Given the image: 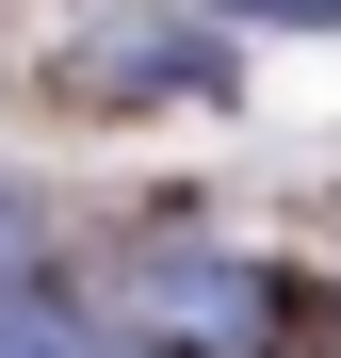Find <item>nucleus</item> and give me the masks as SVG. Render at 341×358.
<instances>
[{
	"instance_id": "nucleus-1",
	"label": "nucleus",
	"mask_w": 341,
	"mask_h": 358,
	"mask_svg": "<svg viewBox=\"0 0 341 358\" xmlns=\"http://www.w3.org/2000/svg\"><path fill=\"white\" fill-rule=\"evenodd\" d=\"M244 293H260V277H162V326H179V342H260Z\"/></svg>"
},
{
	"instance_id": "nucleus-2",
	"label": "nucleus",
	"mask_w": 341,
	"mask_h": 358,
	"mask_svg": "<svg viewBox=\"0 0 341 358\" xmlns=\"http://www.w3.org/2000/svg\"><path fill=\"white\" fill-rule=\"evenodd\" d=\"M244 17H341V0H244Z\"/></svg>"
},
{
	"instance_id": "nucleus-3",
	"label": "nucleus",
	"mask_w": 341,
	"mask_h": 358,
	"mask_svg": "<svg viewBox=\"0 0 341 358\" xmlns=\"http://www.w3.org/2000/svg\"><path fill=\"white\" fill-rule=\"evenodd\" d=\"M0 261H17V212H0Z\"/></svg>"
}]
</instances>
